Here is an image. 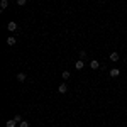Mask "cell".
Segmentation results:
<instances>
[{"label":"cell","mask_w":127,"mask_h":127,"mask_svg":"<svg viewBox=\"0 0 127 127\" xmlns=\"http://www.w3.org/2000/svg\"><path fill=\"white\" fill-rule=\"evenodd\" d=\"M83 66H85V63H83V59H78V61L75 63V68H76V69H81Z\"/></svg>","instance_id":"obj_6"},{"label":"cell","mask_w":127,"mask_h":127,"mask_svg":"<svg viewBox=\"0 0 127 127\" xmlns=\"http://www.w3.org/2000/svg\"><path fill=\"white\" fill-rule=\"evenodd\" d=\"M87 58V51H80V59H85Z\"/></svg>","instance_id":"obj_14"},{"label":"cell","mask_w":127,"mask_h":127,"mask_svg":"<svg viewBox=\"0 0 127 127\" xmlns=\"http://www.w3.org/2000/svg\"><path fill=\"white\" fill-rule=\"evenodd\" d=\"M5 126H7V127H15V126H17V122H15L14 119H10V120H7V124H5Z\"/></svg>","instance_id":"obj_9"},{"label":"cell","mask_w":127,"mask_h":127,"mask_svg":"<svg viewBox=\"0 0 127 127\" xmlns=\"http://www.w3.org/2000/svg\"><path fill=\"white\" fill-rule=\"evenodd\" d=\"M110 61H119V53H117V51L110 53Z\"/></svg>","instance_id":"obj_7"},{"label":"cell","mask_w":127,"mask_h":127,"mask_svg":"<svg viewBox=\"0 0 127 127\" xmlns=\"http://www.w3.org/2000/svg\"><path fill=\"white\" fill-rule=\"evenodd\" d=\"M14 120H15V122H17V124H20V122H22V120H24V119H22V115H19V114H17V115H15V117H14Z\"/></svg>","instance_id":"obj_11"},{"label":"cell","mask_w":127,"mask_h":127,"mask_svg":"<svg viewBox=\"0 0 127 127\" xmlns=\"http://www.w3.org/2000/svg\"><path fill=\"white\" fill-rule=\"evenodd\" d=\"M90 68H92V69H98V68H100V63H98L97 59H92V63H90Z\"/></svg>","instance_id":"obj_3"},{"label":"cell","mask_w":127,"mask_h":127,"mask_svg":"<svg viewBox=\"0 0 127 127\" xmlns=\"http://www.w3.org/2000/svg\"><path fill=\"white\" fill-rule=\"evenodd\" d=\"M7 29L10 32H14V31H17V22H14V20H10L9 24H7Z\"/></svg>","instance_id":"obj_1"},{"label":"cell","mask_w":127,"mask_h":127,"mask_svg":"<svg viewBox=\"0 0 127 127\" xmlns=\"http://www.w3.org/2000/svg\"><path fill=\"white\" fill-rule=\"evenodd\" d=\"M15 78H17V81H20V83H22V81H26V78H27V76H26V73H17V76H15Z\"/></svg>","instance_id":"obj_5"},{"label":"cell","mask_w":127,"mask_h":127,"mask_svg":"<svg viewBox=\"0 0 127 127\" xmlns=\"http://www.w3.org/2000/svg\"><path fill=\"white\" fill-rule=\"evenodd\" d=\"M61 76H63V78H64V80H68V78H69V71H68V69H64Z\"/></svg>","instance_id":"obj_12"},{"label":"cell","mask_w":127,"mask_h":127,"mask_svg":"<svg viewBox=\"0 0 127 127\" xmlns=\"http://www.w3.org/2000/svg\"><path fill=\"white\" fill-rule=\"evenodd\" d=\"M119 75H120V69L119 68H112L110 69V76H112V78H117Z\"/></svg>","instance_id":"obj_2"},{"label":"cell","mask_w":127,"mask_h":127,"mask_svg":"<svg viewBox=\"0 0 127 127\" xmlns=\"http://www.w3.org/2000/svg\"><path fill=\"white\" fill-rule=\"evenodd\" d=\"M15 42H17V39H15V37H7V44H9V46H14Z\"/></svg>","instance_id":"obj_10"},{"label":"cell","mask_w":127,"mask_h":127,"mask_svg":"<svg viewBox=\"0 0 127 127\" xmlns=\"http://www.w3.org/2000/svg\"><path fill=\"white\" fill-rule=\"evenodd\" d=\"M7 7H9V0H2L0 2V10H5Z\"/></svg>","instance_id":"obj_8"},{"label":"cell","mask_w":127,"mask_h":127,"mask_svg":"<svg viewBox=\"0 0 127 127\" xmlns=\"http://www.w3.org/2000/svg\"><path fill=\"white\" fill-rule=\"evenodd\" d=\"M19 127H29V122H27V120H22L19 124Z\"/></svg>","instance_id":"obj_13"},{"label":"cell","mask_w":127,"mask_h":127,"mask_svg":"<svg viewBox=\"0 0 127 127\" xmlns=\"http://www.w3.org/2000/svg\"><path fill=\"white\" fill-rule=\"evenodd\" d=\"M58 92H59V93H66V92H68V87H66V83H61V85L58 87Z\"/></svg>","instance_id":"obj_4"},{"label":"cell","mask_w":127,"mask_h":127,"mask_svg":"<svg viewBox=\"0 0 127 127\" xmlns=\"http://www.w3.org/2000/svg\"><path fill=\"white\" fill-rule=\"evenodd\" d=\"M26 3H27V0H17V5H20V7L26 5Z\"/></svg>","instance_id":"obj_15"}]
</instances>
